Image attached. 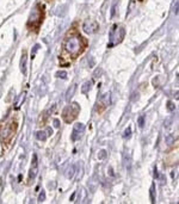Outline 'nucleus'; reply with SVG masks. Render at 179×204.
I'll use <instances>...</instances> for the list:
<instances>
[{"instance_id":"20e7f679","label":"nucleus","mask_w":179,"mask_h":204,"mask_svg":"<svg viewBox=\"0 0 179 204\" xmlns=\"http://www.w3.org/2000/svg\"><path fill=\"white\" fill-rule=\"evenodd\" d=\"M79 111H80V108L77 103H73L70 105H68L67 108H65L63 112H62V117L65 120L66 123H70L73 122L74 120L77 118V116L79 115Z\"/></svg>"},{"instance_id":"6ab92c4d","label":"nucleus","mask_w":179,"mask_h":204,"mask_svg":"<svg viewBox=\"0 0 179 204\" xmlns=\"http://www.w3.org/2000/svg\"><path fill=\"white\" fill-rule=\"evenodd\" d=\"M105 156H106V151H100L99 153H98V159L99 160H103V159H105Z\"/></svg>"},{"instance_id":"bb28decb","label":"nucleus","mask_w":179,"mask_h":204,"mask_svg":"<svg viewBox=\"0 0 179 204\" xmlns=\"http://www.w3.org/2000/svg\"><path fill=\"white\" fill-rule=\"evenodd\" d=\"M132 96H134V97H132V101H136V100L139 99V93H137V92H135Z\"/></svg>"},{"instance_id":"5701e85b","label":"nucleus","mask_w":179,"mask_h":204,"mask_svg":"<svg viewBox=\"0 0 179 204\" xmlns=\"http://www.w3.org/2000/svg\"><path fill=\"white\" fill-rule=\"evenodd\" d=\"M38 48H39V44H36V46H35V47H34V50H32V55H31V56H32V57H34V56H35V53H36V51H37V50H38Z\"/></svg>"},{"instance_id":"393cba45","label":"nucleus","mask_w":179,"mask_h":204,"mask_svg":"<svg viewBox=\"0 0 179 204\" xmlns=\"http://www.w3.org/2000/svg\"><path fill=\"white\" fill-rule=\"evenodd\" d=\"M171 123H172V118H167V120L165 121V125H166V127H170Z\"/></svg>"},{"instance_id":"cd10ccee","label":"nucleus","mask_w":179,"mask_h":204,"mask_svg":"<svg viewBox=\"0 0 179 204\" xmlns=\"http://www.w3.org/2000/svg\"><path fill=\"white\" fill-rule=\"evenodd\" d=\"M116 4H117V1H115V3H113V5H112V11H111V16H113V14H115V7H116Z\"/></svg>"},{"instance_id":"0eeeda50","label":"nucleus","mask_w":179,"mask_h":204,"mask_svg":"<svg viewBox=\"0 0 179 204\" xmlns=\"http://www.w3.org/2000/svg\"><path fill=\"white\" fill-rule=\"evenodd\" d=\"M38 173V160H37V155L34 154L32 155V162H31V167H30V172H29V179L34 180Z\"/></svg>"},{"instance_id":"b1692460","label":"nucleus","mask_w":179,"mask_h":204,"mask_svg":"<svg viewBox=\"0 0 179 204\" xmlns=\"http://www.w3.org/2000/svg\"><path fill=\"white\" fill-rule=\"evenodd\" d=\"M173 140H174V137H173L172 135H170V136L167 137V143H168V144H172V142H173Z\"/></svg>"},{"instance_id":"423d86ee","label":"nucleus","mask_w":179,"mask_h":204,"mask_svg":"<svg viewBox=\"0 0 179 204\" xmlns=\"http://www.w3.org/2000/svg\"><path fill=\"white\" fill-rule=\"evenodd\" d=\"M82 30H84L86 34H88V35H90V34H93V32H96V31L98 30V23L94 22V20L88 19V20H86V22L84 23Z\"/></svg>"},{"instance_id":"1a4fd4ad","label":"nucleus","mask_w":179,"mask_h":204,"mask_svg":"<svg viewBox=\"0 0 179 204\" xmlns=\"http://www.w3.org/2000/svg\"><path fill=\"white\" fill-rule=\"evenodd\" d=\"M99 103L103 106H109L110 105V93H104L99 98Z\"/></svg>"},{"instance_id":"c85d7f7f","label":"nucleus","mask_w":179,"mask_h":204,"mask_svg":"<svg viewBox=\"0 0 179 204\" xmlns=\"http://www.w3.org/2000/svg\"><path fill=\"white\" fill-rule=\"evenodd\" d=\"M154 177H155V178H159V173H158V170H156V167L154 168Z\"/></svg>"},{"instance_id":"a211bd4d","label":"nucleus","mask_w":179,"mask_h":204,"mask_svg":"<svg viewBox=\"0 0 179 204\" xmlns=\"http://www.w3.org/2000/svg\"><path fill=\"white\" fill-rule=\"evenodd\" d=\"M44 200H46V192L42 190L41 193H39V196H38V202L42 203V202H44Z\"/></svg>"},{"instance_id":"6e6552de","label":"nucleus","mask_w":179,"mask_h":204,"mask_svg":"<svg viewBox=\"0 0 179 204\" xmlns=\"http://www.w3.org/2000/svg\"><path fill=\"white\" fill-rule=\"evenodd\" d=\"M85 130V125L82 123H77L74 125V129H73V133H72V140L73 141H77L81 137L82 133Z\"/></svg>"},{"instance_id":"7c9ffc66","label":"nucleus","mask_w":179,"mask_h":204,"mask_svg":"<svg viewBox=\"0 0 179 204\" xmlns=\"http://www.w3.org/2000/svg\"><path fill=\"white\" fill-rule=\"evenodd\" d=\"M74 197H75V193H73V195H72V197H70V200H73V199H74Z\"/></svg>"},{"instance_id":"ddd939ff","label":"nucleus","mask_w":179,"mask_h":204,"mask_svg":"<svg viewBox=\"0 0 179 204\" xmlns=\"http://www.w3.org/2000/svg\"><path fill=\"white\" fill-rule=\"evenodd\" d=\"M91 87H92V81L90 80V81H86L84 85H82V87H81V92L82 93H87L90 90H91Z\"/></svg>"},{"instance_id":"a878e982","label":"nucleus","mask_w":179,"mask_h":204,"mask_svg":"<svg viewBox=\"0 0 179 204\" xmlns=\"http://www.w3.org/2000/svg\"><path fill=\"white\" fill-rule=\"evenodd\" d=\"M54 127H55V128H58V127H60V121H58L57 118L54 120Z\"/></svg>"},{"instance_id":"f03ea898","label":"nucleus","mask_w":179,"mask_h":204,"mask_svg":"<svg viewBox=\"0 0 179 204\" xmlns=\"http://www.w3.org/2000/svg\"><path fill=\"white\" fill-rule=\"evenodd\" d=\"M43 20V6L42 5H36L32 12L30 13V17L27 20V26L34 31H37L39 25L42 24Z\"/></svg>"},{"instance_id":"412c9836","label":"nucleus","mask_w":179,"mask_h":204,"mask_svg":"<svg viewBox=\"0 0 179 204\" xmlns=\"http://www.w3.org/2000/svg\"><path fill=\"white\" fill-rule=\"evenodd\" d=\"M174 104L172 103V101H167V110L168 111H174Z\"/></svg>"},{"instance_id":"dca6fc26","label":"nucleus","mask_w":179,"mask_h":204,"mask_svg":"<svg viewBox=\"0 0 179 204\" xmlns=\"http://www.w3.org/2000/svg\"><path fill=\"white\" fill-rule=\"evenodd\" d=\"M130 136H131V128L128 127V128L124 130V133H123V137H124V139H129Z\"/></svg>"},{"instance_id":"9b49d317","label":"nucleus","mask_w":179,"mask_h":204,"mask_svg":"<svg viewBox=\"0 0 179 204\" xmlns=\"http://www.w3.org/2000/svg\"><path fill=\"white\" fill-rule=\"evenodd\" d=\"M75 90H77V85L75 84H73L69 89L67 90V93H66V99L69 101L72 98H73V96H74V93H75Z\"/></svg>"},{"instance_id":"2eb2a0df","label":"nucleus","mask_w":179,"mask_h":204,"mask_svg":"<svg viewBox=\"0 0 179 204\" xmlns=\"http://www.w3.org/2000/svg\"><path fill=\"white\" fill-rule=\"evenodd\" d=\"M149 195H151V202L155 203V184H152L151 190H149Z\"/></svg>"},{"instance_id":"7ed1b4c3","label":"nucleus","mask_w":179,"mask_h":204,"mask_svg":"<svg viewBox=\"0 0 179 204\" xmlns=\"http://www.w3.org/2000/svg\"><path fill=\"white\" fill-rule=\"evenodd\" d=\"M124 35H125V30L123 26H117V25H113L111 31H110V42L108 47L111 48L116 44H118V43H121L124 38Z\"/></svg>"},{"instance_id":"f3484780","label":"nucleus","mask_w":179,"mask_h":204,"mask_svg":"<svg viewBox=\"0 0 179 204\" xmlns=\"http://www.w3.org/2000/svg\"><path fill=\"white\" fill-rule=\"evenodd\" d=\"M56 77H57V78H61V79H66V78H67V72L60 70V72L56 73Z\"/></svg>"},{"instance_id":"9d476101","label":"nucleus","mask_w":179,"mask_h":204,"mask_svg":"<svg viewBox=\"0 0 179 204\" xmlns=\"http://www.w3.org/2000/svg\"><path fill=\"white\" fill-rule=\"evenodd\" d=\"M26 62H27V55L24 51L22 55V59H20V69H22V73L24 75L26 74Z\"/></svg>"},{"instance_id":"aec40b11","label":"nucleus","mask_w":179,"mask_h":204,"mask_svg":"<svg viewBox=\"0 0 179 204\" xmlns=\"http://www.w3.org/2000/svg\"><path fill=\"white\" fill-rule=\"evenodd\" d=\"M24 99H25V93H23V94H22V97L19 98V100L17 101V104H16V109H18V108L20 106V104H22L23 101H24Z\"/></svg>"},{"instance_id":"39448f33","label":"nucleus","mask_w":179,"mask_h":204,"mask_svg":"<svg viewBox=\"0 0 179 204\" xmlns=\"http://www.w3.org/2000/svg\"><path fill=\"white\" fill-rule=\"evenodd\" d=\"M16 129H17V124L16 123H8L7 125H5L1 129V137H3V140L8 142L13 137L14 133H16Z\"/></svg>"},{"instance_id":"f257e3e1","label":"nucleus","mask_w":179,"mask_h":204,"mask_svg":"<svg viewBox=\"0 0 179 204\" xmlns=\"http://www.w3.org/2000/svg\"><path fill=\"white\" fill-rule=\"evenodd\" d=\"M84 47H85V42L82 37L77 34L68 35L63 42V50L72 59H75L78 55H80L84 50Z\"/></svg>"},{"instance_id":"4468645a","label":"nucleus","mask_w":179,"mask_h":204,"mask_svg":"<svg viewBox=\"0 0 179 204\" xmlns=\"http://www.w3.org/2000/svg\"><path fill=\"white\" fill-rule=\"evenodd\" d=\"M47 133L46 132H37L36 133V137H37V140H39V141H46L47 140Z\"/></svg>"},{"instance_id":"c756f323","label":"nucleus","mask_w":179,"mask_h":204,"mask_svg":"<svg viewBox=\"0 0 179 204\" xmlns=\"http://www.w3.org/2000/svg\"><path fill=\"white\" fill-rule=\"evenodd\" d=\"M51 134H53V130L49 128V129H48V134H47V135H51Z\"/></svg>"},{"instance_id":"4be33fe9","label":"nucleus","mask_w":179,"mask_h":204,"mask_svg":"<svg viewBox=\"0 0 179 204\" xmlns=\"http://www.w3.org/2000/svg\"><path fill=\"white\" fill-rule=\"evenodd\" d=\"M139 127L140 128H143L144 127V117H143V116L139 117Z\"/></svg>"},{"instance_id":"f8f14e48","label":"nucleus","mask_w":179,"mask_h":204,"mask_svg":"<svg viewBox=\"0 0 179 204\" xmlns=\"http://www.w3.org/2000/svg\"><path fill=\"white\" fill-rule=\"evenodd\" d=\"M74 173H75V168H74V166H73V165H69V166L66 168V173H65V176H66L68 179H70V178H73Z\"/></svg>"}]
</instances>
